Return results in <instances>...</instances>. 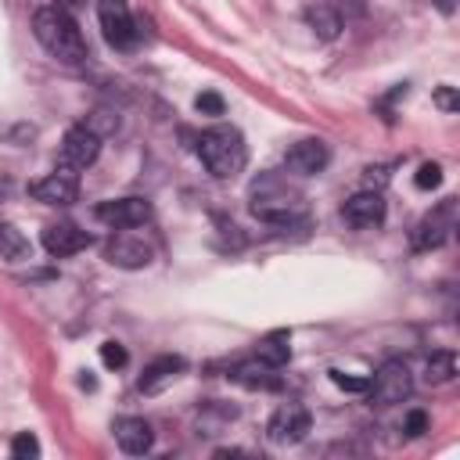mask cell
I'll use <instances>...</instances> for the list:
<instances>
[{"label": "cell", "mask_w": 460, "mask_h": 460, "mask_svg": "<svg viewBox=\"0 0 460 460\" xmlns=\"http://www.w3.org/2000/svg\"><path fill=\"white\" fill-rule=\"evenodd\" d=\"M126 359H129V356H126V349H122L119 341H104V345H101V363H104V367L119 370V367H126Z\"/></svg>", "instance_id": "24"}, {"label": "cell", "mask_w": 460, "mask_h": 460, "mask_svg": "<svg viewBox=\"0 0 460 460\" xmlns=\"http://www.w3.org/2000/svg\"><path fill=\"white\" fill-rule=\"evenodd\" d=\"M413 183H417V190H435V187L442 183V165H438V162H424V165L417 169Z\"/></svg>", "instance_id": "22"}, {"label": "cell", "mask_w": 460, "mask_h": 460, "mask_svg": "<svg viewBox=\"0 0 460 460\" xmlns=\"http://www.w3.org/2000/svg\"><path fill=\"white\" fill-rule=\"evenodd\" d=\"M255 356L262 363H270V367H284L291 359V334L288 331H270L266 338H259Z\"/></svg>", "instance_id": "18"}, {"label": "cell", "mask_w": 460, "mask_h": 460, "mask_svg": "<svg viewBox=\"0 0 460 460\" xmlns=\"http://www.w3.org/2000/svg\"><path fill=\"white\" fill-rule=\"evenodd\" d=\"M29 194L43 205H72L79 198V172L72 165H58L54 172L29 183Z\"/></svg>", "instance_id": "6"}, {"label": "cell", "mask_w": 460, "mask_h": 460, "mask_svg": "<svg viewBox=\"0 0 460 460\" xmlns=\"http://www.w3.org/2000/svg\"><path fill=\"white\" fill-rule=\"evenodd\" d=\"M252 212L270 226H291L302 223V201L295 190H288L277 176H262L252 187Z\"/></svg>", "instance_id": "3"}, {"label": "cell", "mask_w": 460, "mask_h": 460, "mask_svg": "<svg viewBox=\"0 0 460 460\" xmlns=\"http://www.w3.org/2000/svg\"><path fill=\"white\" fill-rule=\"evenodd\" d=\"M115 442H119L122 453L140 456V453L151 449L155 431H151V424H147L144 417H119V420H115Z\"/></svg>", "instance_id": "16"}, {"label": "cell", "mask_w": 460, "mask_h": 460, "mask_svg": "<svg viewBox=\"0 0 460 460\" xmlns=\"http://www.w3.org/2000/svg\"><path fill=\"white\" fill-rule=\"evenodd\" d=\"M183 367H187L183 356H158V359H151V363L144 367L137 388H140L144 395H155V392H162L169 381H176V377L183 374Z\"/></svg>", "instance_id": "17"}, {"label": "cell", "mask_w": 460, "mask_h": 460, "mask_svg": "<svg viewBox=\"0 0 460 460\" xmlns=\"http://www.w3.org/2000/svg\"><path fill=\"white\" fill-rule=\"evenodd\" d=\"M32 32H36L40 47H43L50 58H58V61H65V65L86 61V40H83L75 18H72L65 7H58V4L40 7V11L32 14Z\"/></svg>", "instance_id": "1"}, {"label": "cell", "mask_w": 460, "mask_h": 460, "mask_svg": "<svg viewBox=\"0 0 460 460\" xmlns=\"http://www.w3.org/2000/svg\"><path fill=\"white\" fill-rule=\"evenodd\" d=\"M367 392H370V399H374L377 406H395V402L410 399V392H413V374H410L406 359H385V363L377 367L374 381L367 385Z\"/></svg>", "instance_id": "5"}, {"label": "cell", "mask_w": 460, "mask_h": 460, "mask_svg": "<svg viewBox=\"0 0 460 460\" xmlns=\"http://www.w3.org/2000/svg\"><path fill=\"white\" fill-rule=\"evenodd\" d=\"M341 219H345L352 230L381 226V223H385V198H381V190H359V194H352V198L341 205Z\"/></svg>", "instance_id": "12"}, {"label": "cell", "mask_w": 460, "mask_h": 460, "mask_svg": "<svg viewBox=\"0 0 460 460\" xmlns=\"http://www.w3.org/2000/svg\"><path fill=\"white\" fill-rule=\"evenodd\" d=\"M104 255H108V262L119 266V270H144V266L155 259V248H151L140 234H133V230H119V234L108 241Z\"/></svg>", "instance_id": "9"}, {"label": "cell", "mask_w": 460, "mask_h": 460, "mask_svg": "<svg viewBox=\"0 0 460 460\" xmlns=\"http://www.w3.org/2000/svg\"><path fill=\"white\" fill-rule=\"evenodd\" d=\"M29 255V241L22 237V230H14L11 223H0V259L18 262Z\"/></svg>", "instance_id": "20"}, {"label": "cell", "mask_w": 460, "mask_h": 460, "mask_svg": "<svg viewBox=\"0 0 460 460\" xmlns=\"http://www.w3.org/2000/svg\"><path fill=\"white\" fill-rule=\"evenodd\" d=\"M97 219L115 230H133L151 219V201L147 198H111V201L97 205Z\"/></svg>", "instance_id": "10"}, {"label": "cell", "mask_w": 460, "mask_h": 460, "mask_svg": "<svg viewBox=\"0 0 460 460\" xmlns=\"http://www.w3.org/2000/svg\"><path fill=\"white\" fill-rule=\"evenodd\" d=\"M11 456H18V460L40 456V442H36V435H29V431H18V435H14V442H11Z\"/></svg>", "instance_id": "23"}, {"label": "cell", "mask_w": 460, "mask_h": 460, "mask_svg": "<svg viewBox=\"0 0 460 460\" xmlns=\"http://www.w3.org/2000/svg\"><path fill=\"white\" fill-rule=\"evenodd\" d=\"M97 22H101V32H104L108 47H115V50H137L140 29H137L126 0H97Z\"/></svg>", "instance_id": "4"}, {"label": "cell", "mask_w": 460, "mask_h": 460, "mask_svg": "<svg viewBox=\"0 0 460 460\" xmlns=\"http://www.w3.org/2000/svg\"><path fill=\"white\" fill-rule=\"evenodd\" d=\"M435 101H438L446 111H453V108H456V93H453L449 86H446V90H438V93H435Z\"/></svg>", "instance_id": "28"}, {"label": "cell", "mask_w": 460, "mask_h": 460, "mask_svg": "<svg viewBox=\"0 0 460 460\" xmlns=\"http://www.w3.org/2000/svg\"><path fill=\"white\" fill-rule=\"evenodd\" d=\"M198 158H201V165L216 180L237 176L244 169V162H248V147H244L241 129H234V126H208L198 137Z\"/></svg>", "instance_id": "2"}, {"label": "cell", "mask_w": 460, "mask_h": 460, "mask_svg": "<svg viewBox=\"0 0 460 460\" xmlns=\"http://www.w3.org/2000/svg\"><path fill=\"white\" fill-rule=\"evenodd\" d=\"M194 108L201 111V115H223V97L219 93H212V90H205V93H198V101H194Z\"/></svg>", "instance_id": "25"}, {"label": "cell", "mask_w": 460, "mask_h": 460, "mask_svg": "<svg viewBox=\"0 0 460 460\" xmlns=\"http://www.w3.org/2000/svg\"><path fill=\"white\" fill-rule=\"evenodd\" d=\"M280 367H270V363H262L259 356H252V359H244V363H237L234 370H230V381H237V385H244V388H259V392H273V388H280V374H277Z\"/></svg>", "instance_id": "15"}, {"label": "cell", "mask_w": 460, "mask_h": 460, "mask_svg": "<svg viewBox=\"0 0 460 460\" xmlns=\"http://www.w3.org/2000/svg\"><path fill=\"white\" fill-rule=\"evenodd\" d=\"M449 230H453V201H446L442 208H435L431 216H424L420 223H417V230H413V252H431V248H438L446 237H449Z\"/></svg>", "instance_id": "14"}, {"label": "cell", "mask_w": 460, "mask_h": 460, "mask_svg": "<svg viewBox=\"0 0 460 460\" xmlns=\"http://www.w3.org/2000/svg\"><path fill=\"white\" fill-rule=\"evenodd\" d=\"M305 18H309V25H313V32H316L320 40H334V36H338V29H341L338 11H334V7H327V4L309 7V11H305Z\"/></svg>", "instance_id": "19"}, {"label": "cell", "mask_w": 460, "mask_h": 460, "mask_svg": "<svg viewBox=\"0 0 460 460\" xmlns=\"http://www.w3.org/2000/svg\"><path fill=\"white\" fill-rule=\"evenodd\" d=\"M327 162H331V151L320 137H305L284 151V169L295 176H316V172H323Z\"/></svg>", "instance_id": "11"}, {"label": "cell", "mask_w": 460, "mask_h": 460, "mask_svg": "<svg viewBox=\"0 0 460 460\" xmlns=\"http://www.w3.org/2000/svg\"><path fill=\"white\" fill-rule=\"evenodd\" d=\"M435 7H438L442 14H453V11H456V0H435Z\"/></svg>", "instance_id": "29"}, {"label": "cell", "mask_w": 460, "mask_h": 460, "mask_svg": "<svg viewBox=\"0 0 460 460\" xmlns=\"http://www.w3.org/2000/svg\"><path fill=\"white\" fill-rule=\"evenodd\" d=\"M75 4H83V0H58V7H75Z\"/></svg>", "instance_id": "30"}, {"label": "cell", "mask_w": 460, "mask_h": 460, "mask_svg": "<svg viewBox=\"0 0 460 460\" xmlns=\"http://www.w3.org/2000/svg\"><path fill=\"white\" fill-rule=\"evenodd\" d=\"M331 381L341 388V392H367V377H349V374H341V370H331Z\"/></svg>", "instance_id": "26"}, {"label": "cell", "mask_w": 460, "mask_h": 460, "mask_svg": "<svg viewBox=\"0 0 460 460\" xmlns=\"http://www.w3.org/2000/svg\"><path fill=\"white\" fill-rule=\"evenodd\" d=\"M101 155V137L93 126H68L65 137H61V165H72V169H86L93 165Z\"/></svg>", "instance_id": "8"}, {"label": "cell", "mask_w": 460, "mask_h": 460, "mask_svg": "<svg viewBox=\"0 0 460 460\" xmlns=\"http://www.w3.org/2000/svg\"><path fill=\"white\" fill-rule=\"evenodd\" d=\"M40 241H43L47 255H54V259H68V255H75V252L93 244V237L86 230H79L75 223H50V226H43Z\"/></svg>", "instance_id": "13"}, {"label": "cell", "mask_w": 460, "mask_h": 460, "mask_svg": "<svg viewBox=\"0 0 460 460\" xmlns=\"http://www.w3.org/2000/svg\"><path fill=\"white\" fill-rule=\"evenodd\" d=\"M424 377H428V385H446V381H453V377H456V356H453V352H435V356L428 359Z\"/></svg>", "instance_id": "21"}, {"label": "cell", "mask_w": 460, "mask_h": 460, "mask_svg": "<svg viewBox=\"0 0 460 460\" xmlns=\"http://www.w3.org/2000/svg\"><path fill=\"white\" fill-rule=\"evenodd\" d=\"M309 424H313V417H309V410L302 402H284V406L273 410V417L266 424V435L277 446H295V442H302L309 435Z\"/></svg>", "instance_id": "7"}, {"label": "cell", "mask_w": 460, "mask_h": 460, "mask_svg": "<svg viewBox=\"0 0 460 460\" xmlns=\"http://www.w3.org/2000/svg\"><path fill=\"white\" fill-rule=\"evenodd\" d=\"M424 428H428V413H424V410H410V413H406V431H410V435H420Z\"/></svg>", "instance_id": "27"}]
</instances>
